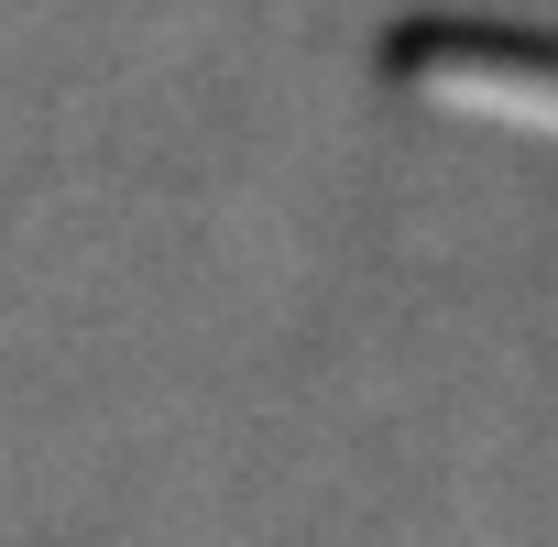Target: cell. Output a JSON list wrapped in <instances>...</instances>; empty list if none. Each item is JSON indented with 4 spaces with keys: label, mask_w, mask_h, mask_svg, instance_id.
I'll return each instance as SVG.
<instances>
[{
    "label": "cell",
    "mask_w": 558,
    "mask_h": 547,
    "mask_svg": "<svg viewBox=\"0 0 558 547\" xmlns=\"http://www.w3.org/2000/svg\"><path fill=\"white\" fill-rule=\"evenodd\" d=\"M395 88L416 110L482 121V132H525L558 143V56L536 45H493V34H405L395 45Z\"/></svg>",
    "instance_id": "6da1fadb"
}]
</instances>
